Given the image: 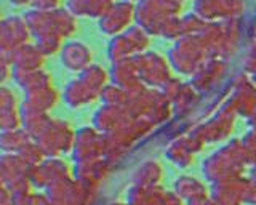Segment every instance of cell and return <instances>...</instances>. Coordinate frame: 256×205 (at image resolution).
<instances>
[{
    "label": "cell",
    "mask_w": 256,
    "mask_h": 205,
    "mask_svg": "<svg viewBox=\"0 0 256 205\" xmlns=\"http://www.w3.org/2000/svg\"><path fill=\"white\" fill-rule=\"evenodd\" d=\"M62 61L66 62V66L70 69H78L85 66L88 61V50L82 45H68L62 52Z\"/></svg>",
    "instance_id": "cell-1"
},
{
    "label": "cell",
    "mask_w": 256,
    "mask_h": 205,
    "mask_svg": "<svg viewBox=\"0 0 256 205\" xmlns=\"http://www.w3.org/2000/svg\"><path fill=\"white\" fill-rule=\"evenodd\" d=\"M12 2H14V4H24V2H28V0H12Z\"/></svg>",
    "instance_id": "cell-2"
}]
</instances>
